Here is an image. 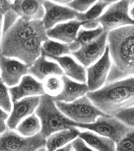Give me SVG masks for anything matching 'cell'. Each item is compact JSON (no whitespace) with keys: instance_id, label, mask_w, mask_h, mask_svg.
<instances>
[{"instance_id":"cell-17","label":"cell","mask_w":134,"mask_h":151,"mask_svg":"<svg viewBox=\"0 0 134 151\" xmlns=\"http://www.w3.org/2000/svg\"><path fill=\"white\" fill-rule=\"evenodd\" d=\"M61 80L63 84L62 91L57 96H52V99L55 102L68 103L74 101L80 97L84 96L89 92L86 83L75 82L66 75L62 76Z\"/></svg>"},{"instance_id":"cell-19","label":"cell","mask_w":134,"mask_h":151,"mask_svg":"<svg viewBox=\"0 0 134 151\" xmlns=\"http://www.w3.org/2000/svg\"><path fill=\"white\" fill-rule=\"evenodd\" d=\"M28 72L40 81H43L49 76H63L64 74L63 70L58 64L47 60L46 57L43 55H41L29 66Z\"/></svg>"},{"instance_id":"cell-11","label":"cell","mask_w":134,"mask_h":151,"mask_svg":"<svg viewBox=\"0 0 134 151\" xmlns=\"http://www.w3.org/2000/svg\"><path fill=\"white\" fill-rule=\"evenodd\" d=\"M108 32H104L95 40L71 54L85 67L93 64L102 57L105 52Z\"/></svg>"},{"instance_id":"cell-15","label":"cell","mask_w":134,"mask_h":151,"mask_svg":"<svg viewBox=\"0 0 134 151\" xmlns=\"http://www.w3.org/2000/svg\"><path fill=\"white\" fill-rule=\"evenodd\" d=\"M43 1L17 0L11 4V10L26 21L40 20L45 16Z\"/></svg>"},{"instance_id":"cell-9","label":"cell","mask_w":134,"mask_h":151,"mask_svg":"<svg viewBox=\"0 0 134 151\" xmlns=\"http://www.w3.org/2000/svg\"><path fill=\"white\" fill-rule=\"evenodd\" d=\"M48 40L47 35L35 36L21 42L2 55L7 58H18L30 66L41 55V43Z\"/></svg>"},{"instance_id":"cell-31","label":"cell","mask_w":134,"mask_h":151,"mask_svg":"<svg viewBox=\"0 0 134 151\" xmlns=\"http://www.w3.org/2000/svg\"><path fill=\"white\" fill-rule=\"evenodd\" d=\"M96 2L95 1H73L67 4L70 8L76 11L85 12L91 7Z\"/></svg>"},{"instance_id":"cell-4","label":"cell","mask_w":134,"mask_h":151,"mask_svg":"<svg viewBox=\"0 0 134 151\" xmlns=\"http://www.w3.org/2000/svg\"><path fill=\"white\" fill-rule=\"evenodd\" d=\"M45 35H47L46 29L43 21H26L21 18H18L8 29L3 32L1 53L3 54L21 42L30 38Z\"/></svg>"},{"instance_id":"cell-26","label":"cell","mask_w":134,"mask_h":151,"mask_svg":"<svg viewBox=\"0 0 134 151\" xmlns=\"http://www.w3.org/2000/svg\"><path fill=\"white\" fill-rule=\"evenodd\" d=\"M41 129L40 121L35 114L24 119L17 128V131L24 137H32L35 136Z\"/></svg>"},{"instance_id":"cell-30","label":"cell","mask_w":134,"mask_h":151,"mask_svg":"<svg viewBox=\"0 0 134 151\" xmlns=\"http://www.w3.org/2000/svg\"><path fill=\"white\" fill-rule=\"evenodd\" d=\"M0 106L6 111L10 113L12 110V104L11 103L8 88L4 84L0 78Z\"/></svg>"},{"instance_id":"cell-6","label":"cell","mask_w":134,"mask_h":151,"mask_svg":"<svg viewBox=\"0 0 134 151\" xmlns=\"http://www.w3.org/2000/svg\"><path fill=\"white\" fill-rule=\"evenodd\" d=\"M46 145V138L40 132L32 137H22L7 129L0 134V151H36Z\"/></svg>"},{"instance_id":"cell-10","label":"cell","mask_w":134,"mask_h":151,"mask_svg":"<svg viewBox=\"0 0 134 151\" xmlns=\"http://www.w3.org/2000/svg\"><path fill=\"white\" fill-rule=\"evenodd\" d=\"M110 60L108 45L99 60L87 68V86L89 92L96 91L105 83L107 75L110 69Z\"/></svg>"},{"instance_id":"cell-14","label":"cell","mask_w":134,"mask_h":151,"mask_svg":"<svg viewBox=\"0 0 134 151\" xmlns=\"http://www.w3.org/2000/svg\"><path fill=\"white\" fill-rule=\"evenodd\" d=\"M40 96H31L24 98L19 101L13 102V109L10 116L7 121L10 129H15L21 120L25 117L32 114L39 105Z\"/></svg>"},{"instance_id":"cell-20","label":"cell","mask_w":134,"mask_h":151,"mask_svg":"<svg viewBox=\"0 0 134 151\" xmlns=\"http://www.w3.org/2000/svg\"><path fill=\"white\" fill-rule=\"evenodd\" d=\"M115 1H99L87 11L86 13H79L76 15L77 20L85 22L82 26L86 29H96L99 26L97 19L99 17L104 9Z\"/></svg>"},{"instance_id":"cell-37","label":"cell","mask_w":134,"mask_h":151,"mask_svg":"<svg viewBox=\"0 0 134 151\" xmlns=\"http://www.w3.org/2000/svg\"><path fill=\"white\" fill-rule=\"evenodd\" d=\"M5 12L3 10L0 9V38H1V28H2V20H3V17L5 14ZM0 53H1V45H0Z\"/></svg>"},{"instance_id":"cell-16","label":"cell","mask_w":134,"mask_h":151,"mask_svg":"<svg viewBox=\"0 0 134 151\" xmlns=\"http://www.w3.org/2000/svg\"><path fill=\"white\" fill-rule=\"evenodd\" d=\"M13 102L25 96L45 94L43 85L31 76H24L19 85L8 89Z\"/></svg>"},{"instance_id":"cell-39","label":"cell","mask_w":134,"mask_h":151,"mask_svg":"<svg viewBox=\"0 0 134 151\" xmlns=\"http://www.w3.org/2000/svg\"><path fill=\"white\" fill-rule=\"evenodd\" d=\"M55 1L62 4H68L71 2L70 1Z\"/></svg>"},{"instance_id":"cell-8","label":"cell","mask_w":134,"mask_h":151,"mask_svg":"<svg viewBox=\"0 0 134 151\" xmlns=\"http://www.w3.org/2000/svg\"><path fill=\"white\" fill-rule=\"evenodd\" d=\"M131 1H120L108 8L106 12L97 19V22L102 24L104 32L124 25H134V20L129 15V8Z\"/></svg>"},{"instance_id":"cell-35","label":"cell","mask_w":134,"mask_h":151,"mask_svg":"<svg viewBox=\"0 0 134 151\" xmlns=\"http://www.w3.org/2000/svg\"><path fill=\"white\" fill-rule=\"evenodd\" d=\"M11 4L9 1H0V9L6 13L11 9Z\"/></svg>"},{"instance_id":"cell-34","label":"cell","mask_w":134,"mask_h":151,"mask_svg":"<svg viewBox=\"0 0 134 151\" xmlns=\"http://www.w3.org/2000/svg\"><path fill=\"white\" fill-rule=\"evenodd\" d=\"M9 117V115L0 108V134H3L7 129L5 121Z\"/></svg>"},{"instance_id":"cell-38","label":"cell","mask_w":134,"mask_h":151,"mask_svg":"<svg viewBox=\"0 0 134 151\" xmlns=\"http://www.w3.org/2000/svg\"><path fill=\"white\" fill-rule=\"evenodd\" d=\"M130 15H131V17H132V18L134 20V5L133 6L132 9H131Z\"/></svg>"},{"instance_id":"cell-23","label":"cell","mask_w":134,"mask_h":151,"mask_svg":"<svg viewBox=\"0 0 134 151\" xmlns=\"http://www.w3.org/2000/svg\"><path fill=\"white\" fill-rule=\"evenodd\" d=\"M103 28L99 26L96 29L86 30L81 29L78 32L76 39L69 44L71 52H75L82 47L89 45L98 38L104 32Z\"/></svg>"},{"instance_id":"cell-22","label":"cell","mask_w":134,"mask_h":151,"mask_svg":"<svg viewBox=\"0 0 134 151\" xmlns=\"http://www.w3.org/2000/svg\"><path fill=\"white\" fill-rule=\"evenodd\" d=\"M80 133L79 130L74 127L50 135L47 141V151H55L77 137Z\"/></svg>"},{"instance_id":"cell-18","label":"cell","mask_w":134,"mask_h":151,"mask_svg":"<svg viewBox=\"0 0 134 151\" xmlns=\"http://www.w3.org/2000/svg\"><path fill=\"white\" fill-rule=\"evenodd\" d=\"M85 23L77 20H71L48 29L46 35L48 37L58 40L66 44H70L76 40L79 28Z\"/></svg>"},{"instance_id":"cell-2","label":"cell","mask_w":134,"mask_h":151,"mask_svg":"<svg viewBox=\"0 0 134 151\" xmlns=\"http://www.w3.org/2000/svg\"><path fill=\"white\" fill-rule=\"evenodd\" d=\"M86 97L98 109L114 117L134 106V77L107 84L100 89L88 92Z\"/></svg>"},{"instance_id":"cell-40","label":"cell","mask_w":134,"mask_h":151,"mask_svg":"<svg viewBox=\"0 0 134 151\" xmlns=\"http://www.w3.org/2000/svg\"><path fill=\"white\" fill-rule=\"evenodd\" d=\"M37 151H47V150L45 147H43V148H41L40 149H38Z\"/></svg>"},{"instance_id":"cell-1","label":"cell","mask_w":134,"mask_h":151,"mask_svg":"<svg viewBox=\"0 0 134 151\" xmlns=\"http://www.w3.org/2000/svg\"><path fill=\"white\" fill-rule=\"evenodd\" d=\"M107 40L112 62L107 84L134 76V25L110 30Z\"/></svg>"},{"instance_id":"cell-7","label":"cell","mask_w":134,"mask_h":151,"mask_svg":"<svg viewBox=\"0 0 134 151\" xmlns=\"http://www.w3.org/2000/svg\"><path fill=\"white\" fill-rule=\"evenodd\" d=\"M77 127L87 129L109 137L117 143L133 127H129L114 117L99 116L90 124H77Z\"/></svg>"},{"instance_id":"cell-33","label":"cell","mask_w":134,"mask_h":151,"mask_svg":"<svg viewBox=\"0 0 134 151\" xmlns=\"http://www.w3.org/2000/svg\"><path fill=\"white\" fill-rule=\"evenodd\" d=\"M71 144L75 151H94L88 147L83 140L80 137H78L74 140Z\"/></svg>"},{"instance_id":"cell-25","label":"cell","mask_w":134,"mask_h":151,"mask_svg":"<svg viewBox=\"0 0 134 151\" xmlns=\"http://www.w3.org/2000/svg\"><path fill=\"white\" fill-rule=\"evenodd\" d=\"M71 54L69 44L61 43L52 40L45 41L41 46V54L50 58L60 57L63 55Z\"/></svg>"},{"instance_id":"cell-24","label":"cell","mask_w":134,"mask_h":151,"mask_svg":"<svg viewBox=\"0 0 134 151\" xmlns=\"http://www.w3.org/2000/svg\"><path fill=\"white\" fill-rule=\"evenodd\" d=\"M79 137L98 151H116L115 142L112 139L102 137L90 132H81Z\"/></svg>"},{"instance_id":"cell-5","label":"cell","mask_w":134,"mask_h":151,"mask_svg":"<svg viewBox=\"0 0 134 151\" xmlns=\"http://www.w3.org/2000/svg\"><path fill=\"white\" fill-rule=\"evenodd\" d=\"M55 104L62 113L78 124H92L96 122L97 117L110 116L98 109L86 96L75 100L72 103L56 101Z\"/></svg>"},{"instance_id":"cell-36","label":"cell","mask_w":134,"mask_h":151,"mask_svg":"<svg viewBox=\"0 0 134 151\" xmlns=\"http://www.w3.org/2000/svg\"><path fill=\"white\" fill-rule=\"evenodd\" d=\"M72 147V145L71 143V144L67 145V146L64 147L63 148L57 150L55 151H71Z\"/></svg>"},{"instance_id":"cell-3","label":"cell","mask_w":134,"mask_h":151,"mask_svg":"<svg viewBox=\"0 0 134 151\" xmlns=\"http://www.w3.org/2000/svg\"><path fill=\"white\" fill-rule=\"evenodd\" d=\"M52 96H40V103L35 112L41 122L40 133L47 139L54 132L77 127V124L58 109Z\"/></svg>"},{"instance_id":"cell-13","label":"cell","mask_w":134,"mask_h":151,"mask_svg":"<svg viewBox=\"0 0 134 151\" xmlns=\"http://www.w3.org/2000/svg\"><path fill=\"white\" fill-rule=\"evenodd\" d=\"M45 13L43 19L46 30L50 29L56 23L74 19L78 12L69 7L58 5L49 1H43Z\"/></svg>"},{"instance_id":"cell-29","label":"cell","mask_w":134,"mask_h":151,"mask_svg":"<svg viewBox=\"0 0 134 151\" xmlns=\"http://www.w3.org/2000/svg\"><path fill=\"white\" fill-rule=\"evenodd\" d=\"M114 117L129 127L134 128V107L120 111Z\"/></svg>"},{"instance_id":"cell-12","label":"cell","mask_w":134,"mask_h":151,"mask_svg":"<svg viewBox=\"0 0 134 151\" xmlns=\"http://www.w3.org/2000/svg\"><path fill=\"white\" fill-rule=\"evenodd\" d=\"M29 65L23 64L15 59L4 57L0 53L1 79L7 86H13L18 84L21 77L28 73Z\"/></svg>"},{"instance_id":"cell-28","label":"cell","mask_w":134,"mask_h":151,"mask_svg":"<svg viewBox=\"0 0 134 151\" xmlns=\"http://www.w3.org/2000/svg\"><path fill=\"white\" fill-rule=\"evenodd\" d=\"M116 151H134V128L117 142Z\"/></svg>"},{"instance_id":"cell-32","label":"cell","mask_w":134,"mask_h":151,"mask_svg":"<svg viewBox=\"0 0 134 151\" xmlns=\"http://www.w3.org/2000/svg\"><path fill=\"white\" fill-rule=\"evenodd\" d=\"M18 17L19 16H18L17 14L15 13L11 9L5 13L4 15V23L3 32H5L12 25V24L15 23Z\"/></svg>"},{"instance_id":"cell-27","label":"cell","mask_w":134,"mask_h":151,"mask_svg":"<svg viewBox=\"0 0 134 151\" xmlns=\"http://www.w3.org/2000/svg\"><path fill=\"white\" fill-rule=\"evenodd\" d=\"M43 85L45 93L51 96H57L60 94L63 87L62 80L55 77L47 78Z\"/></svg>"},{"instance_id":"cell-21","label":"cell","mask_w":134,"mask_h":151,"mask_svg":"<svg viewBox=\"0 0 134 151\" xmlns=\"http://www.w3.org/2000/svg\"><path fill=\"white\" fill-rule=\"evenodd\" d=\"M49 59L58 62L67 76L80 82H86V71L84 68L78 64L72 58L69 56H64L53 57Z\"/></svg>"}]
</instances>
